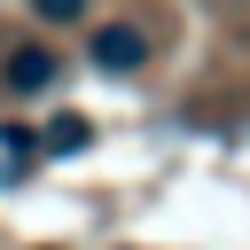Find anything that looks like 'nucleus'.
I'll return each mask as SVG.
<instances>
[{"mask_svg": "<svg viewBox=\"0 0 250 250\" xmlns=\"http://www.w3.org/2000/svg\"><path fill=\"white\" fill-rule=\"evenodd\" d=\"M148 55H156V47H148V31H141V23H94V31H86V62H94V70H109V78H133Z\"/></svg>", "mask_w": 250, "mask_h": 250, "instance_id": "f257e3e1", "label": "nucleus"}, {"mask_svg": "<svg viewBox=\"0 0 250 250\" xmlns=\"http://www.w3.org/2000/svg\"><path fill=\"white\" fill-rule=\"evenodd\" d=\"M0 78H8V94H47V86L62 78V62H55V47L31 39V47H16V55L0 62Z\"/></svg>", "mask_w": 250, "mask_h": 250, "instance_id": "f03ea898", "label": "nucleus"}, {"mask_svg": "<svg viewBox=\"0 0 250 250\" xmlns=\"http://www.w3.org/2000/svg\"><path fill=\"white\" fill-rule=\"evenodd\" d=\"M86 141H94V125H86V117H78V109H62V117H55V125H47V141H39V148H47V156H78V148H86Z\"/></svg>", "mask_w": 250, "mask_h": 250, "instance_id": "7ed1b4c3", "label": "nucleus"}, {"mask_svg": "<svg viewBox=\"0 0 250 250\" xmlns=\"http://www.w3.org/2000/svg\"><path fill=\"white\" fill-rule=\"evenodd\" d=\"M39 23H86V0H31Z\"/></svg>", "mask_w": 250, "mask_h": 250, "instance_id": "20e7f679", "label": "nucleus"}]
</instances>
